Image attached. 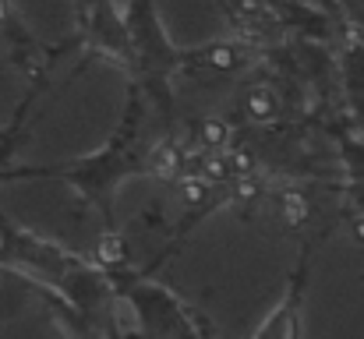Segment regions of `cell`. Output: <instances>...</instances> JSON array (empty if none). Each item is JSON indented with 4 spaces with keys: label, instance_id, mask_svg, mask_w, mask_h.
Listing matches in <instances>:
<instances>
[{
    "label": "cell",
    "instance_id": "1",
    "mask_svg": "<svg viewBox=\"0 0 364 339\" xmlns=\"http://www.w3.org/2000/svg\"><path fill=\"white\" fill-rule=\"evenodd\" d=\"M141 127V103L131 99V107L124 113V124L107 138L103 149L71 159L64 166H28V170H4L0 181H21V177H46V181H64L71 184L92 209L103 212L107 230L114 226V191L121 188L127 177L134 173H149V149L138 141Z\"/></svg>",
    "mask_w": 364,
    "mask_h": 339
},
{
    "label": "cell",
    "instance_id": "2",
    "mask_svg": "<svg viewBox=\"0 0 364 339\" xmlns=\"http://www.w3.org/2000/svg\"><path fill=\"white\" fill-rule=\"evenodd\" d=\"M117 286V311L134 339H209V322L184 304L177 290L152 279L149 269H134L131 262L121 269H107Z\"/></svg>",
    "mask_w": 364,
    "mask_h": 339
},
{
    "label": "cell",
    "instance_id": "3",
    "mask_svg": "<svg viewBox=\"0 0 364 339\" xmlns=\"http://www.w3.org/2000/svg\"><path fill=\"white\" fill-rule=\"evenodd\" d=\"M82 262L85 258L75 254L71 247L32 233L28 226L14 223L0 209V272L4 276L18 279L21 286H39V290L57 294Z\"/></svg>",
    "mask_w": 364,
    "mask_h": 339
},
{
    "label": "cell",
    "instance_id": "4",
    "mask_svg": "<svg viewBox=\"0 0 364 339\" xmlns=\"http://www.w3.org/2000/svg\"><path fill=\"white\" fill-rule=\"evenodd\" d=\"M82 28L89 36V46L110 60H121V64H138L134 57V39H131V28L117 14L114 0H85V18H82Z\"/></svg>",
    "mask_w": 364,
    "mask_h": 339
},
{
    "label": "cell",
    "instance_id": "5",
    "mask_svg": "<svg viewBox=\"0 0 364 339\" xmlns=\"http://www.w3.org/2000/svg\"><path fill=\"white\" fill-rule=\"evenodd\" d=\"M247 110H251V117H258V120H269L272 113L279 110V99L272 96V89H255L247 96Z\"/></svg>",
    "mask_w": 364,
    "mask_h": 339
},
{
    "label": "cell",
    "instance_id": "6",
    "mask_svg": "<svg viewBox=\"0 0 364 339\" xmlns=\"http://www.w3.org/2000/svg\"><path fill=\"white\" fill-rule=\"evenodd\" d=\"M205 64H213V68H220V71L237 68V64H241V50H237V46H216V50H209Z\"/></svg>",
    "mask_w": 364,
    "mask_h": 339
},
{
    "label": "cell",
    "instance_id": "7",
    "mask_svg": "<svg viewBox=\"0 0 364 339\" xmlns=\"http://www.w3.org/2000/svg\"><path fill=\"white\" fill-rule=\"evenodd\" d=\"M354 233H358V240H364V216L354 223Z\"/></svg>",
    "mask_w": 364,
    "mask_h": 339
},
{
    "label": "cell",
    "instance_id": "8",
    "mask_svg": "<svg viewBox=\"0 0 364 339\" xmlns=\"http://www.w3.org/2000/svg\"><path fill=\"white\" fill-rule=\"evenodd\" d=\"M7 11H11V7H7V0H0V21L7 18Z\"/></svg>",
    "mask_w": 364,
    "mask_h": 339
}]
</instances>
